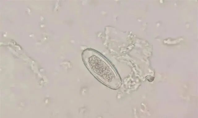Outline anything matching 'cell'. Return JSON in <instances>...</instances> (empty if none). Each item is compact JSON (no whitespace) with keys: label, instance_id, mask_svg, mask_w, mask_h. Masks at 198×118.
<instances>
[{"label":"cell","instance_id":"1","mask_svg":"<svg viewBox=\"0 0 198 118\" xmlns=\"http://www.w3.org/2000/svg\"><path fill=\"white\" fill-rule=\"evenodd\" d=\"M85 57L86 64L95 76L104 83L111 86V82L116 76L108 62L96 54H92L88 57Z\"/></svg>","mask_w":198,"mask_h":118}]
</instances>
